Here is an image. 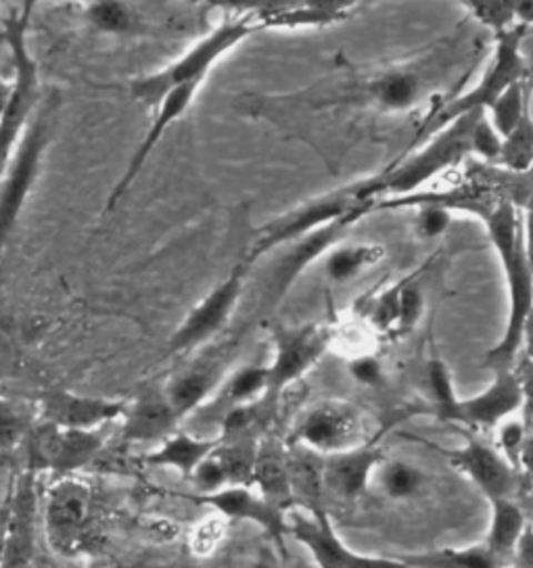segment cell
<instances>
[{
    "mask_svg": "<svg viewBox=\"0 0 533 568\" xmlns=\"http://www.w3.org/2000/svg\"><path fill=\"white\" fill-rule=\"evenodd\" d=\"M286 525H289V535H293L310 550L319 568H419L406 562L404 558L391 560V558L355 554L348 546H343L329 516L305 518L302 515H289Z\"/></svg>",
    "mask_w": 533,
    "mask_h": 568,
    "instance_id": "17",
    "label": "cell"
},
{
    "mask_svg": "<svg viewBox=\"0 0 533 568\" xmlns=\"http://www.w3.org/2000/svg\"><path fill=\"white\" fill-rule=\"evenodd\" d=\"M521 501H523V508L527 515V525L519 539L511 568H533V485L521 496Z\"/></svg>",
    "mask_w": 533,
    "mask_h": 568,
    "instance_id": "45",
    "label": "cell"
},
{
    "mask_svg": "<svg viewBox=\"0 0 533 568\" xmlns=\"http://www.w3.org/2000/svg\"><path fill=\"white\" fill-rule=\"evenodd\" d=\"M201 87H203V82L178 87L172 92H168L161 99L160 105L153 109V122L149 125V130L144 132L141 144L134 149V153L130 155V160L125 163L124 174L118 178V182L113 184L111 193L107 196L103 215L113 212L118 207V203L128 195V191L141 176L142 168L147 165V161L153 155V151L160 146V142L168 134V130L177 124L180 118H184V113L191 109Z\"/></svg>",
    "mask_w": 533,
    "mask_h": 568,
    "instance_id": "16",
    "label": "cell"
},
{
    "mask_svg": "<svg viewBox=\"0 0 533 568\" xmlns=\"http://www.w3.org/2000/svg\"><path fill=\"white\" fill-rule=\"evenodd\" d=\"M84 19L103 34L147 36L151 32V23L142 13L141 4H128L118 0L90 2L84 7Z\"/></svg>",
    "mask_w": 533,
    "mask_h": 568,
    "instance_id": "30",
    "label": "cell"
},
{
    "mask_svg": "<svg viewBox=\"0 0 533 568\" xmlns=\"http://www.w3.org/2000/svg\"><path fill=\"white\" fill-rule=\"evenodd\" d=\"M32 11H34V4L23 2L19 7H13V11L4 18V40L11 49L16 75H13V89H11L9 103L0 115V176L42 101L38 63L30 53Z\"/></svg>",
    "mask_w": 533,
    "mask_h": 568,
    "instance_id": "5",
    "label": "cell"
},
{
    "mask_svg": "<svg viewBox=\"0 0 533 568\" xmlns=\"http://www.w3.org/2000/svg\"><path fill=\"white\" fill-rule=\"evenodd\" d=\"M286 562L289 560H284L276 550V546L264 535V539L255 546V550L251 551L243 568H286Z\"/></svg>",
    "mask_w": 533,
    "mask_h": 568,
    "instance_id": "47",
    "label": "cell"
},
{
    "mask_svg": "<svg viewBox=\"0 0 533 568\" xmlns=\"http://www.w3.org/2000/svg\"><path fill=\"white\" fill-rule=\"evenodd\" d=\"M423 314H425V293L421 283L414 276L400 281V314H398L395 333L404 335L414 331L416 324L423 320Z\"/></svg>",
    "mask_w": 533,
    "mask_h": 568,
    "instance_id": "39",
    "label": "cell"
},
{
    "mask_svg": "<svg viewBox=\"0 0 533 568\" xmlns=\"http://www.w3.org/2000/svg\"><path fill=\"white\" fill-rule=\"evenodd\" d=\"M497 168L513 172V174H525L533 168V115L532 111L523 118V122L516 125L515 130L502 139V151Z\"/></svg>",
    "mask_w": 533,
    "mask_h": 568,
    "instance_id": "34",
    "label": "cell"
},
{
    "mask_svg": "<svg viewBox=\"0 0 533 568\" xmlns=\"http://www.w3.org/2000/svg\"><path fill=\"white\" fill-rule=\"evenodd\" d=\"M180 426L163 385L141 390L132 404H125L122 435L128 444L160 445Z\"/></svg>",
    "mask_w": 533,
    "mask_h": 568,
    "instance_id": "23",
    "label": "cell"
},
{
    "mask_svg": "<svg viewBox=\"0 0 533 568\" xmlns=\"http://www.w3.org/2000/svg\"><path fill=\"white\" fill-rule=\"evenodd\" d=\"M371 485L390 501L410 504L426 496L431 489V477L419 464L404 458H390L385 454V458L374 468Z\"/></svg>",
    "mask_w": 533,
    "mask_h": 568,
    "instance_id": "29",
    "label": "cell"
},
{
    "mask_svg": "<svg viewBox=\"0 0 533 568\" xmlns=\"http://www.w3.org/2000/svg\"><path fill=\"white\" fill-rule=\"evenodd\" d=\"M34 423L32 412L18 402L0 397V454H9L26 444Z\"/></svg>",
    "mask_w": 533,
    "mask_h": 568,
    "instance_id": "36",
    "label": "cell"
},
{
    "mask_svg": "<svg viewBox=\"0 0 533 568\" xmlns=\"http://www.w3.org/2000/svg\"><path fill=\"white\" fill-rule=\"evenodd\" d=\"M374 439L366 414L355 404L345 399H324L303 412L286 442L303 445L320 456H333Z\"/></svg>",
    "mask_w": 533,
    "mask_h": 568,
    "instance_id": "8",
    "label": "cell"
},
{
    "mask_svg": "<svg viewBox=\"0 0 533 568\" xmlns=\"http://www.w3.org/2000/svg\"><path fill=\"white\" fill-rule=\"evenodd\" d=\"M429 80L419 68H390L369 75L360 87V101L388 113H406L421 105Z\"/></svg>",
    "mask_w": 533,
    "mask_h": 568,
    "instance_id": "22",
    "label": "cell"
},
{
    "mask_svg": "<svg viewBox=\"0 0 533 568\" xmlns=\"http://www.w3.org/2000/svg\"><path fill=\"white\" fill-rule=\"evenodd\" d=\"M502 151V139L497 136L496 130L490 124L485 111L481 113L480 122L473 132V155L480 158V163L496 165Z\"/></svg>",
    "mask_w": 533,
    "mask_h": 568,
    "instance_id": "42",
    "label": "cell"
},
{
    "mask_svg": "<svg viewBox=\"0 0 533 568\" xmlns=\"http://www.w3.org/2000/svg\"><path fill=\"white\" fill-rule=\"evenodd\" d=\"M521 406L523 397L515 371H509L494 374V381L477 395L466 399L459 397L440 420L462 426L469 435H475L481 430L497 428L521 412Z\"/></svg>",
    "mask_w": 533,
    "mask_h": 568,
    "instance_id": "15",
    "label": "cell"
},
{
    "mask_svg": "<svg viewBox=\"0 0 533 568\" xmlns=\"http://www.w3.org/2000/svg\"><path fill=\"white\" fill-rule=\"evenodd\" d=\"M385 458L379 442L355 447L343 454L324 456V491L329 501L354 504L371 489L374 468Z\"/></svg>",
    "mask_w": 533,
    "mask_h": 568,
    "instance_id": "21",
    "label": "cell"
},
{
    "mask_svg": "<svg viewBox=\"0 0 533 568\" xmlns=\"http://www.w3.org/2000/svg\"><path fill=\"white\" fill-rule=\"evenodd\" d=\"M364 213L369 212L348 213L319 231L310 232L302 239L284 245L283 255L276 260L268 276V302L279 303V300H283L289 288L298 283V278L305 272V267L312 266L331 248L338 247L345 232L350 231Z\"/></svg>",
    "mask_w": 533,
    "mask_h": 568,
    "instance_id": "14",
    "label": "cell"
},
{
    "mask_svg": "<svg viewBox=\"0 0 533 568\" xmlns=\"http://www.w3.org/2000/svg\"><path fill=\"white\" fill-rule=\"evenodd\" d=\"M224 531H227V520L222 516H218V520L205 523L195 535L197 554H210L222 541Z\"/></svg>",
    "mask_w": 533,
    "mask_h": 568,
    "instance_id": "48",
    "label": "cell"
},
{
    "mask_svg": "<svg viewBox=\"0 0 533 568\" xmlns=\"http://www.w3.org/2000/svg\"><path fill=\"white\" fill-rule=\"evenodd\" d=\"M398 314H400V283L391 284L388 291H383L373 303L374 328L381 333L395 331L398 326Z\"/></svg>",
    "mask_w": 533,
    "mask_h": 568,
    "instance_id": "43",
    "label": "cell"
},
{
    "mask_svg": "<svg viewBox=\"0 0 533 568\" xmlns=\"http://www.w3.org/2000/svg\"><path fill=\"white\" fill-rule=\"evenodd\" d=\"M358 4L345 2H302V4H266L249 9L258 30H302V28H324L350 18Z\"/></svg>",
    "mask_w": 533,
    "mask_h": 568,
    "instance_id": "25",
    "label": "cell"
},
{
    "mask_svg": "<svg viewBox=\"0 0 533 568\" xmlns=\"http://www.w3.org/2000/svg\"><path fill=\"white\" fill-rule=\"evenodd\" d=\"M527 515L521 499L492 501V523L485 539L481 541L485 551L494 558L497 567H513L519 539L525 531Z\"/></svg>",
    "mask_w": 533,
    "mask_h": 568,
    "instance_id": "27",
    "label": "cell"
},
{
    "mask_svg": "<svg viewBox=\"0 0 533 568\" xmlns=\"http://www.w3.org/2000/svg\"><path fill=\"white\" fill-rule=\"evenodd\" d=\"M268 393V368L266 366H245L234 371L222 387L218 389V397L213 409L220 412V418L237 406H243L249 402H255Z\"/></svg>",
    "mask_w": 533,
    "mask_h": 568,
    "instance_id": "32",
    "label": "cell"
},
{
    "mask_svg": "<svg viewBox=\"0 0 533 568\" xmlns=\"http://www.w3.org/2000/svg\"><path fill=\"white\" fill-rule=\"evenodd\" d=\"M409 207L416 210L414 215V234L423 241H433V239H440L442 234L447 232L450 224H452V215L454 213L447 212L442 205H435V203H412Z\"/></svg>",
    "mask_w": 533,
    "mask_h": 568,
    "instance_id": "40",
    "label": "cell"
},
{
    "mask_svg": "<svg viewBox=\"0 0 533 568\" xmlns=\"http://www.w3.org/2000/svg\"><path fill=\"white\" fill-rule=\"evenodd\" d=\"M523 220H525V251H527V262H530L533 278V215L523 213Z\"/></svg>",
    "mask_w": 533,
    "mask_h": 568,
    "instance_id": "52",
    "label": "cell"
},
{
    "mask_svg": "<svg viewBox=\"0 0 533 568\" xmlns=\"http://www.w3.org/2000/svg\"><path fill=\"white\" fill-rule=\"evenodd\" d=\"M426 387H429V399H431V414L440 420L450 406L459 399L452 374L444 359L433 357L426 364Z\"/></svg>",
    "mask_w": 533,
    "mask_h": 568,
    "instance_id": "37",
    "label": "cell"
},
{
    "mask_svg": "<svg viewBox=\"0 0 533 568\" xmlns=\"http://www.w3.org/2000/svg\"><path fill=\"white\" fill-rule=\"evenodd\" d=\"M350 374H352L355 383H360L364 387H371V389L383 387L385 381H388L381 359L374 357L373 354L355 355L354 359L350 362Z\"/></svg>",
    "mask_w": 533,
    "mask_h": 568,
    "instance_id": "44",
    "label": "cell"
},
{
    "mask_svg": "<svg viewBox=\"0 0 533 568\" xmlns=\"http://www.w3.org/2000/svg\"><path fill=\"white\" fill-rule=\"evenodd\" d=\"M525 32H527V28L515 26L513 30L496 36L494 54H492L485 71L481 73L480 82L473 89L450 99L445 105H440L435 111H431V115L419 128V132L412 141V149L423 144L429 136H433L435 132H440L442 128L461 120L464 115L487 111L496 103L497 97L504 90L511 89L519 80L530 78V61L523 51Z\"/></svg>",
    "mask_w": 533,
    "mask_h": 568,
    "instance_id": "4",
    "label": "cell"
},
{
    "mask_svg": "<svg viewBox=\"0 0 533 568\" xmlns=\"http://www.w3.org/2000/svg\"><path fill=\"white\" fill-rule=\"evenodd\" d=\"M7 541L2 568H32L36 560V477L23 470L7 494Z\"/></svg>",
    "mask_w": 533,
    "mask_h": 568,
    "instance_id": "19",
    "label": "cell"
},
{
    "mask_svg": "<svg viewBox=\"0 0 533 568\" xmlns=\"http://www.w3.org/2000/svg\"><path fill=\"white\" fill-rule=\"evenodd\" d=\"M410 565L419 568H502L485 551L483 544L464 548V550L429 551L414 554L404 558Z\"/></svg>",
    "mask_w": 533,
    "mask_h": 568,
    "instance_id": "35",
    "label": "cell"
},
{
    "mask_svg": "<svg viewBox=\"0 0 533 568\" xmlns=\"http://www.w3.org/2000/svg\"><path fill=\"white\" fill-rule=\"evenodd\" d=\"M19 366L18 345L0 328V383L11 378Z\"/></svg>",
    "mask_w": 533,
    "mask_h": 568,
    "instance_id": "49",
    "label": "cell"
},
{
    "mask_svg": "<svg viewBox=\"0 0 533 568\" xmlns=\"http://www.w3.org/2000/svg\"><path fill=\"white\" fill-rule=\"evenodd\" d=\"M111 425L94 430H66L36 420L26 439V470L38 477H73L105 449Z\"/></svg>",
    "mask_w": 533,
    "mask_h": 568,
    "instance_id": "7",
    "label": "cell"
},
{
    "mask_svg": "<svg viewBox=\"0 0 533 568\" xmlns=\"http://www.w3.org/2000/svg\"><path fill=\"white\" fill-rule=\"evenodd\" d=\"M519 357L533 362V312L530 314V318L525 320V326H523V333H521Z\"/></svg>",
    "mask_w": 533,
    "mask_h": 568,
    "instance_id": "51",
    "label": "cell"
},
{
    "mask_svg": "<svg viewBox=\"0 0 533 568\" xmlns=\"http://www.w3.org/2000/svg\"><path fill=\"white\" fill-rule=\"evenodd\" d=\"M516 470L525 483V491H527L533 485V425H527V437H525V444L521 447Z\"/></svg>",
    "mask_w": 533,
    "mask_h": 568,
    "instance_id": "50",
    "label": "cell"
},
{
    "mask_svg": "<svg viewBox=\"0 0 533 568\" xmlns=\"http://www.w3.org/2000/svg\"><path fill=\"white\" fill-rule=\"evenodd\" d=\"M527 437V425L523 418H509L497 426L496 449L516 470L521 447ZM519 473V470H516Z\"/></svg>",
    "mask_w": 533,
    "mask_h": 568,
    "instance_id": "41",
    "label": "cell"
},
{
    "mask_svg": "<svg viewBox=\"0 0 533 568\" xmlns=\"http://www.w3.org/2000/svg\"><path fill=\"white\" fill-rule=\"evenodd\" d=\"M249 266L251 264L245 260L239 262L201 302L197 303L168 341V354H193L197 349L212 345L213 338L229 326L232 314L241 303L248 283Z\"/></svg>",
    "mask_w": 533,
    "mask_h": 568,
    "instance_id": "9",
    "label": "cell"
},
{
    "mask_svg": "<svg viewBox=\"0 0 533 568\" xmlns=\"http://www.w3.org/2000/svg\"><path fill=\"white\" fill-rule=\"evenodd\" d=\"M125 402L89 397L71 390H49L40 397L36 420L66 430H94L122 420Z\"/></svg>",
    "mask_w": 533,
    "mask_h": 568,
    "instance_id": "20",
    "label": "cell"
},
{
    "mask_svg": "<svg viewBox=\"0 0 533 568\" xmlns=\"http://www.w3.org/2000/svg\"><path fill=\"white\" fill-rule=\"evenodd\" d=\"M11 89H13V82H7L0 78V115L4 111V106L9 103V97H11Z\"/></svg>",
    "mask_w": 533,
    "mask_h": 568,
    "instance_id": "54",
    "label": "cell"
},
{
    "mask_svg": "<svg viewBox=\"0 0 533 568\" xmlns=\"http://www.w3.org/2000/svg\"><path fill=\"white\" fill-rule=\"evenodd\" d=\"M231 355V345H213L210 349H203L187 368H182L163 385L165 397L177 412L180 423L203 408L213 393L222 387L227 381Z\"/></svg>",
    "mask_w": 533,
    "mask_h": 568,
    "instance_id": "13",
    "label": "cell"
},
{
    "mask_svg": "<svg viewBox=\"0 0 533 568\" xmlns=\"http://www.w3.org/2000/svg\"><path fill=\"white\" fill-rule=\"evenodd\" d=\"M354 212H373V205L360 195L358 182L345 189L333 191L329 195L312 199L300 207H295L293 212L284 213L276 220H270L255 232L243 260L253 264L258 257L266 255L270 251L283 248L284 245L302 239L305 234L319 231L339 217Z\"/></svg>",
    "mask_w": 533,
    "mask_h": 568,
    "instance_id": "6",
    "label": "cell"
},
{
    "mask_svg": "<svg viewBox=\"0 0 533 568\" xmlns=\"http://www.w3.org/2000/svg\"><path fill=\"white\" fill-rule=\"evenodd\" d=\"M385 257V247L376 243H339L324 255V274L333 284L355 281Z\"/></svg>",
    "mask_w": 533,
    "mask_h": 568,
    "instance_id": "31",
    "label": "cell"
},
{
    "mask_svg": "<svg viewBox=\"0 0 533 568\" xmlns=\"http://www.w3.org/2000/svg\"><path fill=\"white\" fill-rule=\"evenodd\" d=\"M516 381L521 387V397H523V420L525 425H533V362L532 359H516L515 368Z\"/></svg>",
    "mask_w": 533,
    "mask_h": 568,
    "instance_id": "46",
    "label": "cell"
},
{
    "mask_svg": "<svg viewBox=\"0 0 533 568\" xmlns=\"http://www.w3.org/2000/svg\"><path fill=\"white\" fill-rule=\"evenodd\" d=\"M218 445V437H199L184 430H177L144 456V464L153 468H170L180 473L184 479H191L197 466L208 456H212Z\"/></svg>",
    "mask_w": 533,
    "mask_h": 568,
    "instance_id": "28",
    "label": "cell"
},
{
    "mask_svg": "<svg viewBox=\"0 0 533 568\" xmlns=\"http://www.w3.org/2000/svg\"><path fill=\"white\" fill-rule=\"evenodd\" d=\"M251 487L286 515L293 510L286 470V442L279 439L276 435L268 433L258 445Z\"/></svg>",
    "mask_w": 533,
    "mask_h": 568,
    "instance_id": "26",
    "label": "cell"
},
{
    "mask_svg": "<svg viewBox=\"0 0 533 568\" xmlns=\"http://www.w3.org/2000/svg\"><path fill=\"white\" fill-rule=\"evenodd\" d=\"M61 99L57 94L42 97L32 122L26 128L18 149L13 151L0 176V255L18 226L19 215L34 191L42 172L47 151L53 142Z\"/></svg>",
    "mask_w": 533,
    "mask_h": 568,
    "instance_id": "3",
    "label": "cell"
},
{
    "mask_svg": "<svg viewBox=\"0 0 533 568\" xmlns=\"http://www.w3.org/2000/svg\"><path fill=\"white\" fill-rule=\"evenodd\" d=\"M481 113L483 111L464 115L445 125L423 144L414 146V151H409L402 160L395 161L385 172L358 182L362 199L374 207L381 201L416 195L426 182L464 163L469 155H473V132Z\"/></svg>",
    "mask_w": 533,
    "mask_h": 568,
    "instance_id": "1",
    "label": "cell"
},
{
    "mask_svg": "<svg viewBox=\"0 0 533 568\" xmlns=\"http://www.w3.org/2000/svg\"><path fill=\"white\" fill-rule=\"evenodd\" d=\"M440 452L456 470L473 480V485H477V489L490 501L521 499L525 494V483L521 475L497 452L496 445L469 435L462 447Z\"/></svg>",
    "mask_w": 533,
    "mask_h": 568,
    "instance_id": "12",
    "label": "cell"
},
{
    "mask_svg": "<svg viewBox=\"0 0 533 568\" xmlns=\"http://www.w3.org/2000/svg\"><path fill=\"white\" fill-rule=\"evenodd\" d=\"M94 497L84 480L54 479L44 496V527L49 544L59 556L73 558L87 548L94 525Z\"/></svg>",
    "mask_w": 533,
    "mask_h": 568,
    "instance_id": "10",
    "label": "cell"
},
{
    "mask_svg": "<svg viewBox=\"0 0 533 568\" xmlns=\"http://www.w3.org/2000/svg\"><path fill=\"white\" fill-rule=\"evenodd\" d=\"M333 333L324 324L281 328L272 335V359L268 364V399L281 402L284 390L302 381L331 349Z\"/></svg>",
    "mask_w": 533,
    "mask_h": 568,
    "instance_id": "11",
    "label": "cell"
},
{
    "mask_svg": "<svg viewBox=\"0 0 533 568\" xmlns=\"http://www.w3.org/2000/svg\"><path fill=\"white\" fill-rule=\"evenodd\" d=\"M258 32V26L251 18V11H243V16L224 19L210 34L197 40L195 44L168 63L165 68L153 73L141 75L128 84L130 97L147 109H155L161 99L184 84L205 82L213 65L234 51L243 40Z\"/></svg>",
    "mask_w": 533,
    "mask_h": 568,
    "instance_id": "2",
    "label": "cell"
},
{
    "mask_svg": "<svg viewBox=\"0 0 533 568\" xmlns=\"http://www.w3.org/2000/svg\"><path fill=\"white\" fill-rule=\"evenodd\" d=\"M462 9L494 36L504 34L516 26L515 2H466Z\"/></svg>",
    "mask_w": 533,
    "mask_h": 568,
    "instance_id": "38",
    "label": "cell"
},
{
    "mask_svg": "<svg viewBox=\"0 0 533 568\" xmlns=\"http://www.w3.org/2000/svg\"><path fill=\"white\" fill-rule=\"evenodd\" d=\"M4 541H7V504L0 508V568L4 560Z\"/></svg>",
    "mask_w": 533,
    "mask_h": 568,
    "instance_id": "53",
    "label": "cell"
},
{
    "mask_svg": "<svg viewBox=\"0 0 533 568\" xmlns=\"http://www.w3.org/2000/svg\"><path fill=\"white\" fill-rule=\"evenodd\" d=\"M195 499L199 504L213 508L224 520L253 523L276 546V550L284 560H289L286 546H284V535H289V525H286L289 515L281 508L272 506L253 487L234 485V487H224L210 496H197Z\"/></svg>",
    "mask_w": 533,
    "mask_h": 568,
    "instance_id": "18",
    "label": "cell"
},
{
    "mask_svg": "<svg viewBox=\"0 0 533 568\" xmlns=\"http://www.w3.org/2000/svg\"><path fill=\"white\" fill-rule=\"evenodd\" d=\"M533 80L532 75L525 80H519L511 89L504 90L497 97L496 103L485 111L492 128L496 130L500 139H506L516 125L523 122V118L532 111L530 99H532Z\"/></svg>",
    "mask_w": 533,
    "mask_h": 568,
    "instance_id": "33",
    "label": "cell"
},
{
    "mask_svg": "<svg viewBox=\"0 0 533 568\" xmlns=\"http://www.w3.org/2000/svg\"><path fill=\"white\" fill-rule=\"evenodd\" d=\"M286 470L293 508L300 506L312 518L329 516L324 491V456L286 442Z\"/></svg>",
    "mask_w": 533,
    "mask_h": 568,
    "instance_id": "24",
    "label": "cell"
}]
</instances>
